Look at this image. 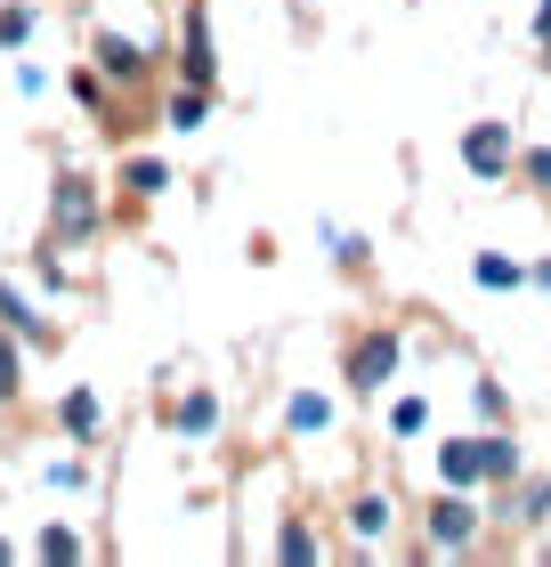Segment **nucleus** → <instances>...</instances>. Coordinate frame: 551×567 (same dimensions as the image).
Returning a JSON list of instances; mask_svg holds the SVG:
<instances>
[{"instance_id":"obj_1","label":"nucleus","mask_w":551,"mask_h":567,"mask_svg":"<svg viewBox=\"0 0 551 567\" xmlns=\"http://www.w3.org/2000/svg\"><path fill=\"white\" fill-rule=\"evenodd\" d=\"M389 365H398V341H374V349L357 357V381H365V390H374V381H381Z\"/></svg>"},{"instance_id":"obj_2","label":"nucleus","mask_w":551,"mask_h":567,"mask_svg":"<svg viewBox=\"0 0 551 567\" xmlns=\"http://www.w3.org/2000/svg\"><path fill=\"white\" fill-rule=\"evenodd\" d=\"M65 236H90V195H82V178H65Z\"/></svg>"},{"instance_id":"obj_3","label":"nucleus","mask_w":551,"mask_h":567,"mask_svg":"<svg viewBox=\"0 0 551 567\" xmlns=\"http://www.w3.org/2000/svg\"><path fill=\"white\" fill-rule=\"evenodd\" d=\"M65 430L73 437H98V405L90 398H65Z\"/></svg>"},{"instance_id":"obj_4","label":"nucleus","mask_w":551,"mask_h":567,"mask_svg":"<svg viewBox=\"0 0 551 567\" xmlns=\"http://www.w3.org/2000/svg\"><path fill=\"white\" fill-rule=\"evenodd\" d=\"M494 154H503V131H479V138H470V163H479V171H503Z\"/></svg>"},{"instance_id":"obj_5","label":"nucleus","mask_w":551,"mask_h":567,"mask_svg":"<svg viewBox=\"0 0 551 567\" xmlns=\"http://www.w3.org/2000/svg\"><path fill=\"white\" fill-rule=\"evenodd\" d=\"M325 422H333L325 398H300V405H293V430H325Z\"/></svg>"},{"instance_id":"obj_6","label":"nucleus","mask_w":551,"mask_h":567,"mask_svg":"<svg viewBox=\"0 0 551 567\" xmlns=\"http://www.w3.org/2000/svg\"><path fill=\"white\" fill-rule=\"evenodd\" d=\"M470 535V511H438V544H462Z\"/></svg>"},{"instance_id":"obj_7","label":"nucleus","mask_w":551,"mask_h":567,"mask_svg":"<svg viewBox=\"0 0 551 567\" xmlns=\"http://www.w3.org/2000/svg\"><path fill=\"white\" fill-rule=\"evenodd\" d=\"M9 381H17V365H9V349H0V390H9Z\"/></svg>"},{"instance_id":"obj_8","label":"nucleus","mask_w":551,"mask_h":567,"mask_svg":"<svg viewBox=\"0 0 551 567\" xmlns=\"http://www.w3.org/2000/svg\"><path fill=\"white\" fill-rule=\"evenodd\" d=\"M535 171H543V178H551V154H535Z\"/></svg>"}]
</instances>
